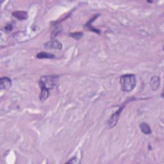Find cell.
Listing matches in <instances>:
<instances>
[{
	"instance_id": "12",
	"label": "cell",
	"mask_w": 164,
	"mask_h": 164,
	"mask_svg": "<svg viewBox=\"0 0 164 164\" xmlns=\"http://www.w3.org/2000/svg\"><path fill=\"white\" fill-rule=\"evenodd\" d=\"M80 161L79 160V159L76 157H74L71 159L69 161L67 162V163H75V164H78V163H80Z\"/></svg>"
},
{
	"instance_id": "13",
	"label": "cell",
	"mask_w": 164,
	"mask_h": 164,
	"mask_svg": "<svg viewBox=\"0 0 164 164\" xmlns=\"http://www.w3.org/2000/svg\"><path fill=\"white\" fill-rule=\"evenodd\" d=\"M12 25H7V26H6L5 27V30H7V31H11V30H12Z\"/></svg>"
},
{
	"instance_id": "6",
	"label": "cell",
	"mask_w": 164,
	"mask_h": 164,
	"mask_svg": "<svg viewBox=\"0 0 164 164\" xmlns=\"http://www.w3.org/2000/svg\"><path fill=\"white\" fill-rule=\"evenodd\" d=\"M1 89L3 90H9L12 86V81L8 77L1 78Z\"/></svg>"
},
{
	"instance_id": "10",
	"label": "cell",
	"mask_w": 164,
	"mask_h": 164,
	"mask_svg": "<svg viewBox=\"0 0 164 164\" xmlns=\"http://www.w3.org/2000/svg\"><path fill=\"white\" fill-rule=\"evenodd\" d=\"M37 57L39 59H43V58H54L55 56L51 53H48L46 52H40L37 54Z\"/></svg>"
},
{
	"instance_id": "11",
	"label": "cell",
	"mask_w": 164,
	"mask_h": 164,
	"mask_svg": "<svg viewBox=\"0 0 164 164\" xmlns=\"http://www.w3.org/2000/svg\"><path fill=\"white\" fill-rule=\"evenodd\" d=\"M69 36L72 38H74L75 39H80L82 36H83V33H81V32H78V33H70L69 34Z\"/></svg>"
},
{
	"instance_id": "5",
	"label": "cell",
	"mask_w": 164,
	"mask_h": 164,
	"mask_svg": "<svg viewBox=\"0 0 164 164\" xmlns=\"http://www.w3.org/2000/svg\"><path fill=\"white\" fill-rule=\"evenodd\" d=\"M150 85L152 90L156 91L160 86V78L158 76H152L150 80Z\"/></svg>"
},
{
	"instance_id": "7",
	"label": "cell",
	"mask_w": 164,
	"mask_h": 164,
	"mask_svg": "<svg viewBox=\"0 0 164 164\" xmlns=\"http://www.w3.org/2000/svg\"><path fill=\"white\" fill-rule=\"evenodd\" d=\"M12 16L20 21L25 20L28 18V13L25 11H16L12 13Z\"/></svg>"
},
{
	"instance_id": "1",
	"label": "cell",
	"mask_w": 164,
	"mask_h": 164,
	"mask_svg": "<svg viewBox=\"0 0 164 164\" xmlns=\"http://www.w3.org/2000/svg\"><path fill=\"white\" fill-rule=\"evenodd\" d=\"M121 89L124 92H130L135 89L137 84V77L135 75H124L120 76Z\"/></svg>"
},
{
	"instance_id": "2",
	"label": "cell",
	"mask_w": 164,
	"mask_h": 164,
	"mask_svg": "<svg viewBox=\"0 0 164 164\" xmlns=\"http://www.w3.org/2000/svg\"><path fill=\"white\" fill-rule=\"evenodd\" d=\"M58 81L59 78L58 76H42L39 81V85L40 89L44 88L50 90L57 86Z\"/></svg>"
},
{
	"instance_id": "3",
	"label": "cell",
	"mask_w": 164,
	"mask_h": 164,
	"mask_svg": "<svg viewBox=\"0 0 164 164\" xmlns=\"http://www.w3.org/2000/svg\"><path fill=\"white\" fill-rule=\"evenodd\" d=\"M123 109H124V106L120 107L117 112H115V113H113L111 115V117H110V119H109V120L108 121V126H109V127H110V128H112V127L116 126L118 120H119L120 113H121V112H122Z\"/></svg>"
},
{
	"instance_id": "4",
	"label": "cell",
	"mask_w": 164,
	"mask_h": 164,
	"mask_svg": "<svg viewBox=\"0 0 164 164\" xmlns=\"http://www.w3.org/2000/svg\"><path fill=\"white\" fill-rule=\"evenodd\" d=\"M46 49H55L61 50L62 48V44L57 40H53L46 42L44 44Z\"/></svg>"
},
{
	"instance_id": "9",
	"label": "cell",
	"mask_w": 164,
	"mask_h": 164,
	"mask_svg": "<svg viewBox=\"0 0 164 164\" xmlns=\"http://www.w3.org/2000/svg\"><path fill=\"white\" fill-rule=\"evenodd\" d=\"M140 128H141L142 132L145 135H149L151 133V130L150 127L146 123H142L140 124Z\"/></svg>"
},
{
	"instance_id": "8",
	"label": "cell",
	"mask_w": 164,
	"mask_h": 164,
	"mask_svg": "<svg viewBox=\"0 0 164 164\" xmlns=\"http://www.w3.org/2000/svg\"><path fill=\"white\" fill-rule=\"evenodd\" d=\"M40 101L41 102H44L46 101L48 97H49L50 95V91L49 90H47L44 88H42L40 89Z\"/></svg>"
}]
</instances>
